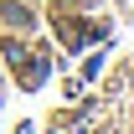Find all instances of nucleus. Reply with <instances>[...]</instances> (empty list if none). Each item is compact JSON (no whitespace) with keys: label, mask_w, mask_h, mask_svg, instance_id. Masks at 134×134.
<instances>
[{"label":"nucleus","mask_w":134,"mask_h":134,"mask_svg":"<svg viewBox=\"0 0 134 134\" xmlns=\"http://www.w3.org/2000/svg\"><path fill=\"white\" fill-rule=\"evenodd\" d=\"M5 21H10V26H21V31H26V26H31V16H26V10H21V5H5Z\"/></svg>","instance_id":"obj_1"}]
</instances>
